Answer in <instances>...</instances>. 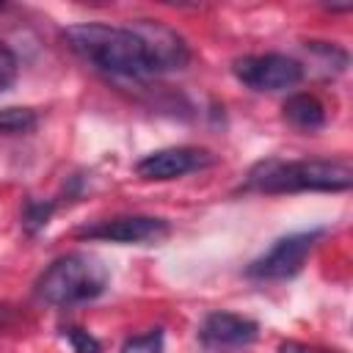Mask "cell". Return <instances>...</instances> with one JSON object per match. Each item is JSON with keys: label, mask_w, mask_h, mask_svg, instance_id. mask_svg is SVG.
Masks as SVG:
<instances>
[{"label": "cell", "mask_w": 353, "mask_h": 353, "mask_svg": "<svg viewBox=\"0 0 353 353\" xmlns=\"http://www.w3.org/2000/svg\"><path fill=\"white\" fill-rule=\"evenodd\" d=\"M61 334H63V339H69V345H72V350H74V353H102L99 339H97V336H91V334H88V331H83V328L69 325V328H63Z\"/></svg>", "instance_id": "cell-15"}, {"label": "cell", "mask_w": 353, "mask_h": 353, "mask_svg": "<svg viewBox=\"0 0 353 353\" xmlns=\"http://www.w3.org/2000/svg\"><path fill=\"white\" fill-rule=\"evenodd\" d=\"M281 110H284V119L298 130L314 132L325 127V105L314 94H292Z\"/></svg>", "instance_id": "cell-10"}, {"label": "cell", "mask_w": 353, "mask_h": 353, "mask_svg": "<svg viewBox=\"0 0 353 353\" xmlns=\"http://www.w3.org/2000/svg\"><path fill=\"white\" fill-rule=\"evenodd\" d=\"M212 163H215V157L207 149H199V146H168V149H157V152L141 157L135 163V174L143 176V179L165 182V179L185 176L190 171H201V168H207Z\"/></svg>", "instance_id": "cell-8"}, {"label": "cell", "mask_w": 353, "mask_h": 353, "mask_svg": "<svg viewBox=\"0 0 353 353\" xmlns=\"http://www.w3.org/2000/svg\"><path fill=\"white\" fill-rule=\"evenodd\" d=\"M279 353H336V350H323V347H314V345H303V342L287 339V342L279 345Z\"/></svg>", "instance_id": "cell-16"}, {"label": "cell", "mask_w": 353, "mask_h": 353, "mask_svg": "<svg viewBox=\"0 0 353 353\" xmlns=\"http://www.w3.org/2000/svg\"><path fill=\"white\" fill-rule=\"evenodd\" d=\"M259 323L234 312H210L199 325V342L210 353H237L256 342Z\"/></svg>", "instance_id": "cell-7"}, {"label": "cell", "mask_w": 353, "mask_h": 353, "mask_svg": "<svg viewBox=\"0 0 353 353\" xmlns=\"http://www.w3.org/2000/svg\"><path fill=\"white\" fill-rule=\"evenodd\" d=\"M17 74H19V61L14 50L6 41H0V91H8L17 83Z\"/></svg>", "instance_id": "cell-14"}, {"label": "cell", "mask_w": 353, "mask_h": 353, "mask_svg": "<svg viewBox=\"0 0 353 353\" xmlns=\"http://www.w3.org/2000/svg\"><path fill=\"white\" fill-rule=\"evenodd\" d=\"M165 234H168V221L154 215H116V218H102L74 229L77 240H102V243H121V245L157 243Z\"/></svg>", "instance_id": "cell-6"}, {"label": "cell", "mask_w": 353, "mask_h": 353, "mask_svg": "<svg viewBox=\"0 0 353 353\" xmlns=\"http://www.w3.org/2000/svg\"><path fill=\"white\" fill-rule=\"evenodd\" d=\"M63 41L77 58H83L85 63H91L105 74L130 77V80L157 74L149 44L132 25L119 28L102 22H80L63 30Z\"/></svg>", "instance_id": "cell-1"}, {"label": "cell", "mask_w": 353, "mask_h": 353, "mask_svg": "<svg viewBox=\"0 0 353 353\" xmlns=\"http://www.w3.org/2000/svg\"><path fill=\"white\" fill-rule=\"evenodd\" d=\"M353 185L347 160H281L268 157L248 168L243 190L254 193H345Z\"/></svg>", "instance_id": "cell-2"}, {"label": "cell", "mask_w": 353, "mask_h": 353, "mask_svg": "<svg viewBox=\"0 0 353 353\" xmlns=\"http://www.w3.org/2000/svg\"><path fill=\"white\" fill-rule=\"evenodd\" d=\"M55 207H58L55 199H28L22 207V229L28 234H39L50 223Z\"/></svg>", "instance_id": "cell-12"}, {"label": "cell", "mask_w": 353, "mask_h": 353, "mask_svg": "<svg viewBox=\"0 0 353 353\" xmlns=\"http://www.w3.org/2000/svg\"><path fill=\"white\" fill-rule=\"evenodd\" d=\"M108 268L91 254H63L36 281V298L50 306H74L108 290Z\"/></svg>", "instance_id": "cell-3"}, {"label": "cell", "mask_w": 353, "mask_h": 353, "mask_svg": "<svg viewBox=\"0 0 353 353\" xmlns=\"http://www.w3.org/2000/svg\"><path fill=\"white\" fill-rule=\"evenodd\" d=\"M132 28L143 36V41L149 44V52L154 58V66H157V74L163 72H176L182 69L188 61H190V50L185 44V39L171 30L168 25L157 22V19H138L132 22Z\"/></svg>", "instance_id": "cell-9"}, {"label": "cell", "mask_w": 353, "mask_h": 353, "mask_svg": "<svg viewBox=\"0 0 353 353\" xmlns=\"http://www.w3.org/2000/svg\"><path fill=\"white\" fill-rule=\"evenodd\" d=\"M39 124V113L33 108H0V135H25L30 130H36Z\"/></svg>", "instance_id": "cell-11"}, {"label": "cell", "mask_w": 353, "mask_h": 353, "mask_svg": "<svg viewBox=\"0 0 353 353\" xmlns=\"http://www.w3.org/2000/svg\"><path fill=\"white\" fill-rule=\"evenodd\" d=\"M232 74L251 91H287L303 80V63L281 52L243 55L232 63Z\"/></svg>", "instance_id": "cell-5"}, {"label": "cell", "mask_w": 353, "mask_h": 353, "mask_svg": "<svg viewBox=\"0 0 353 353\" xmlns=\"http://www.w3.org/2000/svg\"><path fill=\"white\" fill-rule=\"evenodd\" d=\"M163 342H165L163 328H149L146 334L124 339L119 353H163Z\"/></svg>", "instance_id": "cell-13"}, {"label": "cell", "mask_w": 353, "mask_h": 353, "mask_svg": "<svg viewBox=\"0 0 353 353\" xmlns=\"http://www.w3.org/2000/svg\"><path fill=\"white\" fill-rule=\"evenodd\" d=\"M325 234V229H309V232H292L287 237H279L262 256L248 262L245 276L259 281H284L303 270L306 256L317 245V240Z\"/></svg>", "instance_id": "cell-4"}]
</instances>
